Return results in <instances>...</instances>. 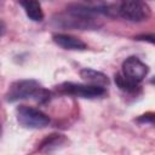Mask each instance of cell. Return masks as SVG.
<instances>
[{
	"instance_id": "1",
	"label": "cell",
	"mask_w": 155,
	"mask_h": 155,
	"mask_svg": "<svg viewBox=\"0 0 155 155\" xmlns=\"http://www.w3.org/2000/svg\"><path fill=\"white\" fill-rule=\"evenodd\" d=\"M107 15L108 7H91L85 5H70L62 13L52 18V24L63 29L74 30H97L102 27L98 15Z\"/></svg>"
},
{
	"instance_id": "2",
	"label": "cell",
	"mask_w": 155,
	"mask_h": 155,
	"mask_svg": "<svg viewBox=\"0 0 155 155\" xmlns=\"http://www.w3.org/2000/svg\"><path fill=\"white\" fill-rule=\"evenodd\" d=\"M51 93L45 90L36 80L24 79L12 82L5 94V99L10 103H15L22 99L34 98L39 103H45L50 101Z\"/></svg>"
},
{
	"instance_id": "3",
	"label": "cell",
	"mask_w": 155,
	"mask_h": 155,
	"mask_svg": "<svg viewBox=\"0 0 155 155\" xmlns=\"http://www.w3.org/2000/svg\"><path fill=\"white\" fill-rule=\"evenodd\" d=\"M16 116L19 125L25 128H44L50 124V117L39 109L28 105H19L16 109Z\"/></svg>"
},
{
	"instance_id": "4",
	"label": "cell",
	"mask_w": 155,
	"mask_h": 155,
	"mask_svg": "<svg viewBox=\"0 0 155 155\" xmlns=\"http://www.w3.org/2000/svg\"><path fill=\"white\" fill-rule=\"evenodd\" d=\"M119 15L130 22H143L151 16V10L142 0H121Z\"/></svg>"
},
{
	"instance_id": "5",
	"label": "cell",
	"mask_w": 155,
	"mask_h": 155,
	"mask_svg": "<svg viewBox=\"0 0 155 155\" xmlns=\"http://www.w3.org/2000/svg\"><path fill=\"white\" fill-rule=\"evenodd\" d=\"M57 90L63 94H69L80 98H97L105 94V87L87 85V84H76V82H63L57 86Z\"/></svg>"
},
{
	"instance_id": "6",
	"label": "cell",
	"mask_w": 155,
	"mask_h": 155,
	"mask_svg": "<svg viewBox=\"0 0 155 155\" xmlns=\"http://www.w3.org/2000/svg\"><path fill=\"white\" fill-rule=\"evenodd\" d=\"M121 68H122L121 74L125 78H127L128 80L137 82V84L143 81L149 71V67L136 56H131V57L126 58L124 61Z\"/></svg>"
},
{
	"instance_id": "7",
	"label": "cell",
	"mask_w": 155,
	"mask_h": 155,
	"mask_svg": "<svg viewBox=\"0 0 155 155\" xmlns=\"http://www.w3.org/2000/svg\"><path fill=\"white\" fill-rule=\"evenodd\" d=\"M56 45L64 50L70 51H84L87 48V45L79 38L69 35V34H53L52 36Z\"/></svg>"
},
{
	"instance_id": "8",
	"label": "cell",
	"mask_w": 155,
	"mask_h": 155,
	"mask_svg": "<svg viewBox=\"0 0 155 155\" xmlns=\"http://www.w3.org/2000/svg\"><path fill=\"white\" fill-rule=\"evenodd\" d=\"M67 138L63 134L59 133H52L50 136H47L39 147V151L40 153H51V151H56L61 148H63L67 144Z\"/></svg>"
},
{
	"instance_id": "9",
	"label": "cell",
	"mask_w": 155,
	"mask_h": 155,
	"mask_svg": "<svg viewBox=\"0 0 155 155\" xmlns=\"http://www.w3.org/2000/svg\"><path fill=\"white\" fill-rule=\"evenodd\" d=\"M80 76L90 85H96V86H102V87H107L109 85V79L104 73L97 71L91 68L81 69Z\"/></svg>"
},
{
	"instance_id": "10",
	"label": "cell",
	"mask_w": 155,
	"mask_h": 155,
	"mask_svg": "<svg viewBox=\"0 0 155 155\" xmlns=\"http://www.w3.org/2000/svg\"><path fill=\"white\" fill-rule=\"evenodd\" d=\"M19 4L23 7L27 17L33 22H41L44 19V12L39 0H21Z\"/></svg>"
},
{
	"instance_id": "11",
	"label": "cell",
	"mask_w": 155,
	"mask_h": 155,
	"mask_svg": "<svg viewBox=\"0 0 155 155\" xmlns=\"http://www.w3.org/2000/svg\"><path fill=\"white\" fill-rule=\"evenodd\" d=\"M115 84H116V86H117L121 91H125V92H127V93H134V92H137L138 88H139V84L128 80V79L125 78L121 73L115 74Z\"/></svg>"
},
{
	"instance_id": "12",
	"label": "cell",
	"mask_w": 155,
	"mask_h": 155,
	"mask_svg": "<svg viewBox=\"0 0 155 155\" xmlns=\"http://www.w3.org/2000/svg\"><path fill=\"white\" fill-rule=\"evenodd\" d=\"M137 121H138V122H142V124H145V122L153 124V122H154V114H153V113L143 114V115H140V116L137 119Z\"/></svg>"
},
{
	"instance_id": "13",
	"label": "cell",
	"mask_w": 155,
	"mask_h": 155,
	"mask_svg": "<svg viewBox=\"0 0 155 155\" xmlns=\"http://www.w3.org/2000/svg\"><path fill=\"white\" fill-rule=\"evenodd\" d=\"M136 39H137V40H147V41H149L150 44L154 42V35H153V34H150V35H140V36H136Z\"/></svg>"
},
{
	"instance_id": "14",
	"label": "cell",
	"mask_w": 155,
	"mask_h": 155,
	"mask_svg": "<svg viewBox=\"0 0 155 155\" xmlns=\"http://www.w3.org/2000/svg\"><path fill=\"white\" fill-rule=\"evenodd\" d=\"M5 33H6V25H5V23L0 19V36H2Z\"/></svg>"
},
{
	"instance_id": "15",
	"label": "cell",
	"mask_w": 155,
	"mask_h": 155,
	"mask_svg": "<svg viewBox=\"0 0 155 155\" xmlns=\"http://www.w3.org/2000/svg\"><path fill=\"white\" fill-rule=\"evenodd\" d=\"M0 134H1V125H0Z\"/></svg>"
}]
</instances>
